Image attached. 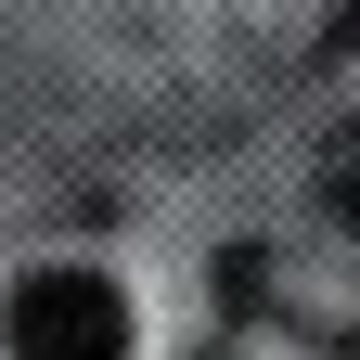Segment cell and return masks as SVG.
I'll use <instances>...</instances> for the list:
<instances>
[{"instance_id":"6da1fadb","label":"cell","mask_w":360,"mask_h":360,"mask_svg":"<svg viewBox=\"0 0 360 360\" xmlns=\"http://www.w3.org/2000/svg\"><path fill=\"white\" fill-rule=\"evenodd\" d=\"M0 335H13L26 360H116L129 347V296L103 283V270H26L13 309H0Z\"/></svg>"},{"instance_id":"7a4b0ae2","label":"cell","mask_w":360,"mask_h":360,"mask_svg":"<svg viewBox=\"0 0 360 360\" xmlns=\"http://www.w3.org/2000/svg\"><path fill=\"white\" fill-rule=\"evenodd\" d=\"M322 206L360 232V129H347V142H335V167H322Z\"/></svg>"}]
</instances>
